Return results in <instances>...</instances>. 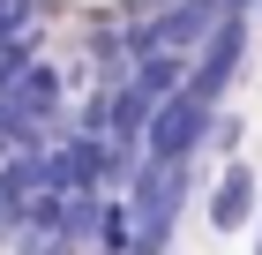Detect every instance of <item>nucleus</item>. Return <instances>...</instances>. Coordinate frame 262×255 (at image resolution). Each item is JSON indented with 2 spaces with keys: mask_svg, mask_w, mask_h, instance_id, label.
I'll list each match as a JSON object with an SVG mask.
<instances>
[{
  "mask_svg": "<svg viewBox=\"0 0 262 255\" xmlns=\"http://www.w3.org/2000/svg\"><path fill=\"white\" fill-rule=\"evenodd\" d=\"M255 218H262L255 158H217V180H210V195H202V225L217 240H232V233H255Z\"/></svg>",
  "mask_w": 262,
  "mask_h": 255,
  "instance_id": "obj_3",
  "label": "nucleus"
},
{
  "mask_svg": "<svg viewBox=\"0 0 262 255\" xmlns=\"http://www.w3.org/2000/svg\"><path fill=\"white\" fill-rule=\"evenodd\" d=\"M255 23H262V0H255Z\"/></svg>",
  "mask_w": 262,
  "mask_h": 255,
  "instance_id": "obj_10",
  "label": "nucleus"
},
{
  "mask_svg": "<svg viewBox=\"0 0 262 255\" xmlns=\"http://www.w3.org/2000/svg\"><path fill=\"white\" fill-rule=\"evenodd\" d=\"M127 83H135L150 105H165L172 90H187V53H165V45H150V53L127 68Z\"/></svg>",
  "mask_w": 262,
  "mask_h": 255,
  "instance_id": "obj_5",
  "label": "nucleus"
},
{
  "mask_svg": "<svg viewBox=\"0 0 262 255\" xmlns=\"http://www.w3.org/2000/svg\"><path fill=\"white\" fill-rule=\"evenodd\" d=\"M98 255H135V210H127V195H105L98 203V240H90Z\"/></svg>",
  "mask_w": 262,
  "mask_h": 255,
  "instance_id": "obj_6",
  "label": "nucleus"
},
{
  "mask_svg": "<svg viewBox=\"0 0 262 255\" xmlns=\"http://www.w3.org/2000/svg\"><path fill=\"white\" fill-rule=\"evenodd\" d=\"M210 120H217V105H202L195 90H172V98L150 113V128H142V158H158V165H195V158H210Z\"/></svg>",
  "mask_w": 262,
  "mask_h": 255,
  "instance_id": "obj_1",
  "label": "nucleus"
},
{
  "mask_svg": "<svg viewBox=\"0 0 262 255\" xmlns=\"http://www.w3.org/2000/svg\"><path fill=\"white\" fill-rule=\"evenodd\" d=\"M240 143H247V120L217 105V120H210V150H217V158H240Z\"/></svg>",
  "mask_w": 262,
  "mask_h": 255,
  "instance_id": "obj_7",
  "label": "nucleus"
},
{
  "mask_svg": "<svg viewBox=\"0 0 262 255\" xmlns=\"http://www.w3.org/2000/svg\"><path fill=\"white\" fill-rule=\"evenodd\" d=\"M82 255H98V248H82Z\"/></svg>",
  "mask_w": 262,
  "mask_h": 255,
  "instance_id": "obj_11",
  "label": "nucleus"
},
{
  "mask_svg": "<svg viewBox=\"0 0 262 255\" xmlns=\"http://www.w3.org/2000/svg\"><path fill=\"white\" fill-rule=\"evenodd\" d=\"M0 158H15V135H8V128H0Z\"/></svg>",
  "mask_w": 262,
  "mask_h": 255,
  "instance_id": "obj_8",
  "label": "nucleus"
},
{
  "mask_svg": "<svg viewBox=\"0 0 262 255\" xmlns=\"http://www.w3.org/2000/svg\"><path fill=\"white\" fill-rule=\"evenodd\" d=\"M247 45H255V15H225L217 30L202 38V53L187 60V90H195L202 105H225L232 83H240V68H247Z\"/></svg>",
  "mask_w": 262,
  "mask_h": 255,
  "instance_id": "obj_2",
  "label": "nucleus"
},
{
  "mask_svg": "<svg viewBox=\"0 0 262 255\" xmlns=\"http://www.w3.org/2000/svg\"><path fill=\"white\" fill-rule=\"evenodd\" d=\"M255 255H262V218H255Z\"/></svg>",
  "mask_w": 262,
  "mask_h": 255,
  "instance_id": "obj_9",
  "label": "nucleus"
},
{
  "mask_svg": "<svg viewBox=\"0 0 262 255\" xmlns=\"http://www.w3.org/2000/svg\"><path fill=\"white\" fill-rule=\"evenodd\" d=\"M38 188H53V158L45 150H15V158H0V248L15 240L23 210H30V195Z\"/></svg>",
  "mask_w": 262,
  "mask_h": 255,
  "instance_id": "obj_4",
  "label": "nucleus"
}]
</instances>
